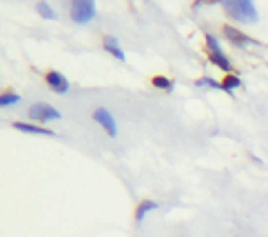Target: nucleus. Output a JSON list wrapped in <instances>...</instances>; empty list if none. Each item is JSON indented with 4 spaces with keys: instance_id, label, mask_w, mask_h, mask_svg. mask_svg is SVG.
Segmentation results:
<instances>
[{
    "instance_id": "1",
    "label": "nucleus",
    "mask_w": 268,
    "mask_h": 237,
    "mask_svg": "<svg viewBox=\"0 0 268 237\" xmlns=\"http://www.w3.org/2000/svg\"><path fill=\"white\" fill-rule=\"evenodd\" d=\"M222 7L235 22L255 24L259 20V11L253 0H222Z\"/></svg>"
},
{
    "instance_id": "2",
    "label": "nucleus",
    "mask_w": 268,
    "mask_h": 237,
    "mask_svg": "<svg viewBox=\"0 0 268 237\" xmlns=\"http://www.w3.org/2000/svg\"><path fill=\"white\" fill-rule=\"evenodd\" d=\"M96 18V0H71V20L76 24H89Z\"/></svg>"
},
{
    "instance_id": "3",
    "label": "nucleus",
    "mask_w": 268,
    "mask_h": 237,
    "mask_svg": "<svg viewBox=\"0 0 268 237\" xmlns=\"http://www.w3.org/2000/svg\"><path fill=\"white\" fill-rule=\"evenodd\" d=\"M29 120L38 122V124H47V122H53V120H60V111L44 102H38L34 107H29Z\"/></svg>"
},
{
    "instance_id": "4",
    "label": "nucleus",
    "mask_w": 268,
    "mask_h": 237,
    "mask_svg": "<svg viewBox=\"0 0 268 237\" xmlns=\"http://www.w3.org/2000/svg\"><path fill=\"white\" fill-rule=\"evenodd\" d=\"M93 120H96L98 124H100L102 129L106 131V133H109V138H115V136H118V124H115V120H113V116H111L109 109L98 107L96 111H93Z\"/></svg>"
},
{
    "instance_id": "5",
    "label": "nucleus",
    "mask_w": 268,
    "mask_h": 237,
    "mask_svg": "<svg viewBox=\"0 0 268 237\" xmlns=\"http://www.w3.org/2000/svg\"><path fill=\"white\" fill-rule=\"evenodd\" d=\"M44 82L49 84V89L56 93H60V96H64V93H69V80L62 76L60 71H47L44 73Z\"/></svg>"
},
{
    "instance_id": "6",
    "label": "nucleus",
    "mask_w": 268,
    "mask_h": 237,
    "mask_svg": "<svg viewBox=\"0 0 268 237\" xmlns=\"http://www.w3.org/2000/svg\"><path fill=\"white\" fill-rule=\"evenodd\" d=\"M222 31H224V38L228 40L230 44H235V47H240V49L248 47V44H255V40H253V38H248V36H246L244 31L235 29V27H230V24H226V27H224Z\"/></svg>"
},
{
    "instance_id": "7",
    "label": "nucleus",
    "mask_w": 268,
    "mask_h": 237,
    "mask_svg": "<svg viewBox=\"0 0 268 237\" xmlns=\"http://www.w3.org/2000/svg\"><path fill=\"white\" fill-rule=\"evenodd\" d=\"M16 131H22V133H34V136H53V131L47 129L42 124H34V122H14Z\"/></svg>"
},
{
    "instance_id": "8",
    "label": "nucleus",
    "mask_w": 268,
    "mask_h": 237,
    "mask_svg": "<svg viewBox=\"0 0 268 237\" xmlns=\"http://www.w3.org/2000/svg\"><path fill=\"white\" fill-rule=\"evenodd\" d=\"M102 44H104V49L109 51L111 56H113L115 60H120V62H124V60H126V54L122 51V47H120V42H118V38H115V36H104Z\"/></svg>"
},
{
    "instance_id": "9",
    "label": "nucleus",
    "mask_w": 268,
    "mask_h": 237,
    "mask_svg": "<svg viewBox=\"0 0 268 237\" xmlns=\"http://www.w3.org/2000/svg\"><path fill=\"white\" fill-rule=\"evenodd\" d=\"M208 60H211L217 69H222V71H226V73L233 71V64H230L228 56H226L224 51H211V54H208Z\"/></svg>"
},
{
    "instance_id": "10",
    "label": "nucleus",
    "mask_w": 268,
    "mask_h": 237,
    "mask_svg": "<svg viewBox=\"0 0 268 237\" xmlns=\"http://www.w3.org/2000/svg\"><path fill=\"white\" fill-rule=\"evenodd\" d=\"M158 208V202H153V199H144V202L138 204V208H135V222L142 224L144 217H146L151 211H155Z\"/></svg>"
},
{
    "instance_id": "11",
    "label": "nucleus",
    "mask_w": 268,
    "mask_h": 237,
    "mask_svg": "<svg viewBox=\"0 0 268 237\" xmlns=\"http://www.w3.org/2000/svg\"><path fill=\"white\" fill-rule=\"evenodd\" d=\"M240 87H242L240 76H235V73H226V78H224V80H222V91L233 93L235 89H240Z\"/></svg>"
},
{
    "instance_id": "12",
    "label": "nucleus",
    "mask_w": 268,
    "mask_h": 237,
    "mask_svg": "<svg viewBox=\"0 0 268 237\" xmlns=\"http://www.w3.org/2000/svg\"><path fill=\"white\" fill-rule=\"evenodd\" d=\"M151 84H153L155 89H162V91H166V93L173 91V80H171V78H166V76H153Z\"/></svg>"
},
{
    "instance_id": "13",
    "label": "nucleus",
    "mask_w": 268,
    "mask_h": 237,
    "mask_svg": "<svg viewBox=\"0 0 268 237\" xmlns=\"http://www.w3.org/2000/svg\"><path fill=\"white\" fill-rule=\"evenodd\" d=\"M36 9H38L40 18H44V20H56V11H53V7L49 5V2H44V0H40L38 5H36Z\"/></svg>"
},
{
    "instance_id": "14",
    "label": "nucleus",
    "mask_w": 268,
    "mask_h": 237,
    "mask_svg": "<svg viewBox=\"0 0 268 237\" xmlns=\"http://www.w3.org/2000/svg\"><path fill=\"white\" fill-rule=\"evenodd\" d=\"M20 102V96L14 91H5L2 96H0V107L7 109V107H14V104H18Z\"/></svg>"
},
{
    "instance_id": "15",
    "label": "nucleus",
    "mask_w": 268,
    "mask_h": 237,
    "mask_svg": "<svg viewBox=\"0 0 268 237\" xmlns=\"http://www.w3.org/2000/svg\"><path fill=\"white\" fill-rule=\"evenodd\" d=\"M204 40H206V49H208V54H211V51H222V49H220V40H217L211 31H206V34H204Z\"/></svg>"
},
{
    "instance_id": "16",
    "label": "nucleus",
    "mask_w": 268,
    "mask_h": 237,
    "mask_svg": "<svg viewBox=\"0 0 268 237\" xmlns=\"http://www.w3.org/2000/svg\"><path fill=\"white\" fill-rule=\"evenodd\" d=\"M195 84L197 87H208V89H222V82H217V80H213V78H208V76L197 78Z\"/></svg>"
},
{
    "instance_id": "17",
    "label": "nucleus",
    "mask_w": 268,
    "mask_h": 237,
    "mask_svg": "<svg viewBox=\"0 0 268 237\" xmlns=\"http://www.w3.org/2000/svg\"><path fill=\"white\" fill-rule=\"evenodd\" d=\"M202 5H222V0H195L193 7H202Z\"/></svg>"
}]
</instances>
